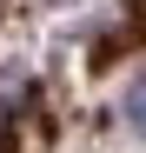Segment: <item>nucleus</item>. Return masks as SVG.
I'll return each instance as SVG.
<instances>
[{
  "label": "nucleus",
  "instance_id": "obj_1",
  "mask_svg": "<svg viewBox=\"0 0 146 153\" xmlns=\"http://www.w3.org/2000/svg\"><path fill=\"white\" fill-rule=\"evenodd\" d=\"M119 113H126V126H133V133H146V73H139V80H126V100H119Z\"/></svg>",
  "mask_w": 146,
  "mask_h": 153
}]
</instances>
